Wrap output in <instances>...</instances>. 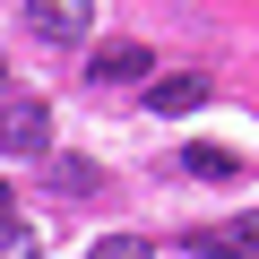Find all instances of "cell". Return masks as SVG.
<instances>
[{
	"instance_id": "6da1fadb",
	"label": "cell",
	"mask_w": 259,
	"mask_h": 259,
	"mask_svg": "<svg viewBox=\"0 0 259 259\" xmlns=\"http://www.w3.org/2000/svg\"><path fill=\"white\" fill-rule=\"evenodd\" d=\"M0 156H18V164H44V156H52V112H44V95H9V112H0Z\"/></svg>"
},
{
	"instance_id": "30bf717a",
	"label": "cell",
	"mask_w": 259,
	"mask_h": 259,
	"mask_svg": "<svg viewBox=\"0 0 259 259\" xmlns=\"http://www.w3.org/2000/svg\"><path fill=\"white\" fill-rule=\"evenodd\" d=\"M242 242H250V259H259V216H242Z\"/></svg>"
},
{
	"instance_id": "3957f363",
	"label": "cell",
	"mask_w": 259,
	"mask_h": 259,
	"mask_svg": "<svg viewBox=\"0 0 259 259\" xmlns=\"http://www.w3.org/2000/svg\"><path fill=\"white\" fill-rule=\"evenodd\" d=\"M147 69H156V61H147L139 44H104V52L87 61V78H95V87H130V78H147Z\"/></svg>"
},
{
	"instance_id": "8992f818",
	"label": "cell",
	"mask_w": 259,
	"mask_h": 259,
	"mask_svg": "<svg viewBox=\"0 0 259 259\" xmlns=\"http://www.w3.org/2000/svg\"><path fill=\"white\" fill-rule=\"evenodd\" d=\"M182 173H199V182H233L242 156H225V147H182Z\"/></svg>"
},
{
	"instance_id": "277c9868",
	"label": "cell",
	"mask_w": 259,
	"mask_h": 259,
	"mask_svg": "<svg viewBox=\"0 0 259 259\" xmlns=\"http://www.w3.org/2000/svg\"><path fill=\"white\" fill-rule=\"evenodd\" d=\"M147 104L156 112H199L207 104V78H147Z\"/></svg>"
},
{
	"instance_id": "7a4b0ae2",
	"label": "cell",
	"mask_w": 259,
	"mask_h": 259,
	"mask_svg": "<svg viewBox=\"0 0 259 259\" xmlns=\"http://www.w3.org/2000/svg\"><path fill=\"white\" fill-rule=\"evenodd\" d=\"M26 26H35L44 44H87L95 0H26Z\"/></svg>"
},
{
	"instance_id": "5b68a950",
	"label": "cell",
	"mask_w": 259,
	"mask_h": 259,
	"mask_svg": "<svg viewBox=\"0 0 259 259\" xmlns=\"http://www.w3.org/2000/svg\"><path fill=\"white\" fill-rule=\"evenodd\" d=\"M190 250H199V259H250L242 225H199V233H190Z\"/></svg>"
},
{
	"instance_id": "9c48e42d",
	"label": "cell",
	"mask_w": 259,
	"mask_h": 259,
	"mask_svg": "<svg viewBox=\"0 0 259 259\" xmlns=\"http://www.w3.org/2000/svg\"><path fill=\"white\" fill-rule=\"evenodd\" d=\"M52 182H61V190H95V164H78V156H61V164H52Z\"/></svg>"
},
{
	"instance_id": "ba28073f",
	"label": "cell",
	"mask_w": 259,
	"mask_h": 259,
	"mask_svg": "<svg viewBox=\"0 0 259 259\" xmlns=\"http://www.w3.org/2000/svg\"><path fill=\"white\" fill-rule=\"evenodd\" d=\"M0 259H35V233H26L18 216H0Z\"/></svg>"
},
{
	"instance_id": "52a82bcc",
	"label": "cell",
	"mask_w": 259,
	"mask_h": 259,
	"mask_svg": "<svg viewBox=\"0 0 259 259\" xmlns=\"http://www.w3.org/2000/svg\"><path fill=\"white\" fill-rule=\"evenodd\" d=\"M87 259H156V242H147V233H112V242H95Z\"/></svg>"
}]
</instances>
